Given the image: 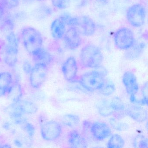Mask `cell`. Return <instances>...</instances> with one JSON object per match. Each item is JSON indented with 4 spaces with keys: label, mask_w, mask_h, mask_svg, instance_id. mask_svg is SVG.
<instances>
[{
    "label": "cell",
    "mask_w": 148,
    "mask_h": 148,
    "mask_svg": "<svg viewBox=\"0 0 148 148\" xmlns=\"http://www.w3.org/2000/svg\"><path fill=\"white\" fill-rule=\"evenodd\" d=\"M13 76L8 71L0 72V97L9 95L14 86Z\"/></svg>",
    "instance_id": "cell-13"
},
{
    "label": "cell",
    "mask_w": 148,
    "mask_h": 148,
    "mask_svg": "<svg viewBox=\"0 0 148 148\" xmlns=\"http://www.w3.org/2000/svg\"><path fill=\"white\" fill-rule=\"evenodd\" d=\"M17 105L14 109L21 114L32 115L38 112V107L33 102L27 100H20L15 103Z\"/></svg>",
    "instance_id": "cell-18"
},
{
    "label": "cell",
    "mask_w": 148,
    "mask_h": 148,
    "mask_svg": "<svg viewBox=\"0 0 148 148\" xmlns=\"http://www.w3.org/2000/svg\"><path fill=\"white\" fill-rule=\"evenodd\" d=\"M90 130L93 138L97 141H103L111 134L110 126L103 122H96L91 124Z\"/></svg>",
    "instance_id": "cell-12"
},
{
    "label": "cell",
    "mask_w": 148,
    "mask_h": 148,
    "mask_svg": "<svg viewBox=\"0 0 148 148\" xmlns=\"http://www.w3.org/2000/svg\"><path fill=\"white\" fill-rule=\"evenodd\" d=\"M60 18L64 21L66 25L74 27L82 36L91 37L96 32L95 22L91 18L88 16L72 17L68 15H64Z\"/></svg>",
    "instance_id": "cell-2"
},
{
    "label": "cell",
    "mask_w": 148,
    "mask_h": 148,
    "mask_svg": "<svg viewBox=\"0 0 148 148\" xmlns=\"http://www.w3.org/2000/svg\"><path fill=\"white\" fill-rule=\"evenodd\" d=\"M6 44L4 46V60L7 65L13 67L18 60L19 39L14 32L6 35Z\"/></svg>",
    "instance_id": "cell-4"
},
{
    "label": "cell",
    "mask_w": 148,
    "mask_h": 148,
    "mask_svg": "<svg viewBox=\"0 0 148 148\" xmlns=\"http://www.w3.org/2000/svg\"><path fill=\"white\" fill-rule=\"evenodd\" d=\"M1 45H0V61H1Z\"/></svg>",
    "instance_id": "cell-35"
},
{
    "label": "cell",
    "mask_w": 148,
    "mask_h": 148,
    "mask_svg": "<svg viewBox=\"0 0 148 148\" xmlns=\"http://www.w3.org/2000/svg\"><path fill=\"white\" fill-rule=\"evenodd\" d=\"M40 134L42 138L47 141L57 140L62 133V126L58 122L54 120L47 121L40 126Z\"/></svg>",
    "instance_id": "cell-9"
},
{
    "label": "cell",
    "mask_w": 148,
    "mask_h": 148,
    "mask_svg": "<svg viewBox=\"0 0 148 148\" xmlns=\"http://www.w3.org/2000/svg\"><path fill=\"white\" fill-rule=\"evenodd\" d=\"M125 145V141L122 136L118 134H114L110 138L107 144L109 148H122Z\"/></svg>",
    "instance_id": "cell-25"
},
{
    "label": "cell",
    "mask_w": 148,
    "mask_h": 148,
    "mask_svg": "<svg viewBox=\"0 0 148 148\" xmlns=\"http://www.w3.org/2000/svg\"><path fill=\"white\" fill-rule=\"evenodd\" d=\"M24 127H25V130L29 134V136L32 137L34 135V130H35L32 125L28 123H25Z\"/></svg>",
    "instance_id": "cell-32"
},
{
    "label": "cell",
    "mask_w": 148,
    "mask_h": 148,
    "mask_svg": "<svg viewBox=\"0 0 148 148\" xmlns=\"http://www.w3.org/2000/svg\"><path fill=\"white\" fill-rule=\"evenodd\" d=\"M126 115L138 123H142L147 120L148 112L140 106L132 105L126 108Z\"/></svg>",
    "instance_id": "cell-15"
},
{
    "label": "cell",
    "mask_w": 148,
    "mask_h": 148,
    "mask_svg": "<svg viewBox=\"0 0 148 148\" xmlns=\"http://www.w3.org/2000/svg\"><path fill=\"white\" fill-rule=\"evenodd\" d=\"M148 145L147 138L143 135H137L133 140V145L136 148H147Z\"/></svg>",
    "instance_id": "cell-28"
},
{
    "label": "cell",
    "mask_w": 148,
    "mask_h": 148,
    "mask_svg": "<svg viewBox=\"0 0 148 148\" xmlns=\"http://www.w3.org/2000/svg\"><path fill=\"white\" fill-rule=\"evenodd\" d=\"M67 141L71 147L83 148L87 147V144L85 138L77 130H72L67 134Z\"/></svg>",
    "instance_id": "cell-17"
},
{
    "label": "cell",
    "mask_w": 148,
    "mask_h": 148,
    "mask_svg": "<svg viewBox=\"0 0 148 148\" xmlns=\"http://www.w3.org/2000/svg\"><path fill=\"white\" fill-rule=\"evenodd\" d=\"M6 9H12L18 7L20 0H0Z\"/></svg>",
    "instance_id": "cell-30"
},
{
    "label": "cell",
    "mask_w": 148,
    "mask_h": 148,
    "mask_svg": "<svg viewBox=\"0 0 148 148\" xmlns=\"http://www.w3.org/2000/svg\"><path fill=\"white\" fill-rule=\"evenodd\" d=\"M70 0H51L53 7L58 10H64L67 8L70 5Z\"/></svg>",
    "instance_id": "cell-29"
},
{
    "label": "cell",
    "mask_w": 148,
    "mask_h": 148,
    "mask_svg": "<svg viewBox=\"0 0 148 148\" xmlns=\"http://www.w3.org/2000/svg\"><path fill=\"white\" fill-rule=\"evenodd\" d=\"M79 59L81 67L95 68L102 64L103 57L99 47L93 44H88L81 49Z\"/></svg>",
    "instance_id": "cell-1"
},
{
    "label": "cell",
    "mask_w": 148,
    "mask_h": 148,
    "mask_svg": "<svg viewBox=\"0 0 148 148\" xmlns=\"http://www.w3.org/2000/svg\"><path fill=\"white\" fill-rule=\"evenodd\" d=\"M110 103L114 112L112 115L115 118L120 119L126 116V107L119 98L114 97L110 99Z\"/></svg>",
    "instance_id": "cell-19"
},
{
    "label": "cell",
    "mask_w": 148,
    "mask_h": 148,
    "mask_svg": "<svg viewBox=\"0 0 148 148\" xmlns=\"http://www.w3.org/2000/svg\"><path fill=\"white\" fill-rule=\"evenodd\" d=\"M148 86L147 82L145 83L143 85L142 90H141L143 97L141 103L145 105H147V103H148Z\"/></svg>",
    "instance_id": "cell-31"
},
{
    "label": "cell",
    "mask_w": 148,
    "mask_h": 148,
    "mask_svg": "<svg viewBox=\"0 0 148 148\" xmlns=\"http://www.w3.org/2000/svg\"><path fill=\"white\" fill-rule=\"evenodd\" d=\"M122 80L127 93L130 97L135 96L139 90L137 79L135 74L132 72H126L123 75Z\"/></svg>",
    "instance_id": "cell-14"
},
{
    "label": "cell",
    "mask_w": 148,
    "mask_h": 148,
    "mask_svg": "<svg viewBox=\"0 0 148 148\" xmlns=\"http://www.w3.org/2000/svg\"><path fill=\"white\" fill-rule=\"evenodd\" d=\"M116 88L114 83L109 79H106L102 88L99 90L100 94L105 96H109L113 94L115 92Z\"/></svg>",
    "instance_id": "cell-26"
},
{
    "label": "cell",
    "mask_w": 148,
    "mask_h": 148,
    "mask_svg": "<svg viewBox=\"0 0 148 148\" xmlns=\"http://www.w3.org/2000/svg\"><path fill=\"white\" fill-rule=\"evenodd\" d=\"M106 80L105 76L102 72L95 70L81 75L78 79L77 82L88 91L94 92L100 90Z\"/></svg>",
    "instance_id": "cell-5"
},
{
    "label": "cell",
    "mask_w": 148,
    "mask_h": 148,
    "mask_svg": "<svg viewBox=\"0 0 148 148\" xmlns=\"http://www.w3.org/2000/svg\"><path fill=\"white\" fill-rule=\"evenodd\" d=\"M99 113L103 116L107 117L113 115V112L111 104L110 99H103L96 105Z\"/></svg>",
    "instance_id": "cell-21"
},
{
    "label": "cell",
    "mask_w": 148,
    "mask_h": 148,
    "mask_svg": "<svg viewBox=\"0 0 148 148\" xmlns=\"http://www.w3.org/2000/svg\"><path fill=\"white\" fill-rule=\"evenodd\" d=\"M63 39L66 46L71 50L78 48L83 41L81 35L72 27L66 29Z\"/></svg>",
    "instance_id": "cell-11"
},
{
    "label": "cell",
    "mask_w": 148,
    "mask_h": 148,
    "mask_svg": "<svg viewBox=\"0 0 148 148\" xmlns=\"http://www.w3.org/2000/svg\"><path fill=\"white\" fill-rule=\"evenodd\" d=\"M113 40L116 48L120 50L126 51L135 43L133 32L127 27H122L118 29L114 34Z\"/></svg>",
    "instance_id": "cell-6"
},
{
    "label": "cell",
    "mask_w": 148,
    "mask_h": 148,
    "mask_svg": "<svg viewBox=\"0 0 148 148\" xmlns=\"http://www.w3.org/2000/svg\"><path fill=\"white\" fill-rule=\"evenodd\" d=\"M33 60L35 63H42L50 65L53 62V58L48 51L43 47L32 55Z\"/></svg>",
    "instance_id": "cell-20"
},
{
    "label": "cell",
    "mask_w": 148,
    "mask_h": 148,
    "mask_svg": "<svg viewBox=\"0 0 148 148\" xmlns=\"http://www.w3.org/2000/svg\"><path fill=\"white\" fill-rule=\"evenodd\" d=\"M145 46L143 43H140L138 45H135V43L131 48L126 50L125 53L126 58L134 60L138 58L143 53Z\"/></svg>",
    "instance_id": "cell-22"
},
{
    "label": "cell",
    "mask_w": 148,
    "mask_h": 148,
    "mask_svg": "<svg viewBox=\"0 0 148 148\" xmlns=\"http://www.w3.org/2000/svg\"><path fill=\"white\" fill-rule=\"evenodd\" d=\"M0 24V31L4 34L7 35L11 33L14 32V23L11 18L5 17L1 20Z\"/></svg>",
    "instance_id": "cell-23"
},
{
    "label": "cell",
    "mask_w": 148,
    "mask_h": 148,
    "mask_svg": "<svg viewBox=\"0 0 148 148\" xmlns=\"http://www.w3.org/2000/svg\"><path fill=\"white\" fill-rule=\"evenodd\" d=\"M61 71L66 80L71 82H77L78 64L74 57H69L64 62Z\"/></svg>",
    "instance_id": "cell-10"
},
{
    "label": "cell",
    "mask_w": 148,
    "mask_h": 148,
    "mask_svg": "<svg viewBox=\"0 0 148 148\" xmlns=\"http://www.w3.org/2000/svg\"><path fill=\"white\" fill-rule=\"evenodd\" d=\"M5 8L3 5L1 1H0V21L4 18V15L5 13Z\"/></svg>",
    "instance_id": "cell-34"
},
{
    "label": "cell",
    "mask_w": 148,
    "mask_h": 148,
    "mask_svg": "<svg viewBox=\"0 0 148 148\" xmlns=\"http://www.w3.org/2000/svg\"><path fill=\"white\" fill-rule=\"evenodd\" d=\"M110 124L114 130L118 131H124L127 130L129 129V126L127 123H123L119 119L116 118H112L110 120Z\"/></svg>",
    "instance_id": "cell-27"
},
{
    "label": "cell",
    "mask_w": 148,
    "mask_h": 148,
    "mask_svg": "<svg viewBox=\"0 0 148 148\" xmlns=\"http://www.w3.org/2000/svg\"><path fill=\"white\" fill-rule=\"evenodd\" d=\"M21 39L24 48L31 55L43 47V38L38 29L32 27L22 29Z\"/></svg>",
    "instance_id": "cell-3"
},
{
    "label": "cell",
    "mask_w": 148,
    "mask_h": 148,
    "mask_svg": "<svg viewBox=\"0 0 148 148\" xmlns=\"http://www.w3.org/2000/svg\"><path fill=\"white\" fill-rule=\"evenodd\" d=\"M49 66L42 63H35L29 73L30 85L34 89H39L45 81Z\"/></svg>",
    "instance_id": "cell-8"
},
{
    "label": "cell",
    "mask_w": 148,
    "mask_h": 148,
    "mask_svg": "<svg viewBox=\"0 0 148 148\" xmlns=\"http://www.w3.org/2000/svg\"><path fill=\"white\" fill-rule=\"evenodd\" d=\"M66 25L60 17L55 19L52 22L51 31L52 36L56 40H60L64 38L66 31Z\"/></svg>",
    "instance_id": "cell-16"
},
{
    "label": "cell",
    "mask_w": 148,
    "mask_h": 148,
    "mask_svg": "<svg viewBox=\"0 0 148 148\" xmlns=\"http://www.w3.org/2000/svg\"><path fill=\"white\" fill-rule=\"evenodd\" d=\"M62 122L64 125L71 128L77 127L79 125L80 119L79 116L74 114H66L63 116Z\"/></svg>",
    "instance_id": "cell-24"
},
{
    "label": "cell",
    "mask_w": 148,
    "mask_h": 148,
    "mask_svg": "<svg viewBox=\"0 0 148 148\" xmlns=\"http://www.w3.org/2000/svg\"><path fill=\"white\" fill-rule=\"evenodd\" d=\"M32 68V66L29 62L25 61L24 62V64H23V69H24V71L26 73L29 74L31 72Z\"/></svg>",
    "instance_id": "cell-33"
},
{
    "label": "cell",
    "mask_w": 148,
    "mask_h": 148,
    "mask_svg": "<svg viewBox=\"0 0 148 148\" xmlns=\"http://www.w3.org/2000/svg\"><path fill=\"white\" fill-rule=\"evenodd\" d=\"M36 1H39V2H42V1H45L46 0H35Z\"/></svg>",
    "instance_id": "cell-36"
},
{
    "label": "cell",
    "mask_w": 148,
    "mask_h": 148,
    "mask_svg": "<svg viewBox=\"0 0 148 148\" xmlns=\"http://www.w3.org/2000/svg\"><path fill=\"white\" fill-rule=\"evenodd\" d=\"M145 7L139 3L130 6L126 13V18L129 24L134 27H140L145 23L146 18Z\"/></svg>",
    "instance_id": "cell-7"
}]
</instances>
